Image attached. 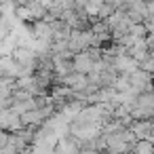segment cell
<instances>
[{"label":"cell","instance_id":"6da1fadb","mask_svg":"<svg viewBox=\"0 0 154 154\" xmlns=\"http://www.w3.org/2000/svg\"><path fill=\"white\" fill-rule=\"evenodd\" d=\"M91 47H93V32H91V30H85V32L74 30V32H72L70 40H68V49H70V53L78 55V53L89 51Z\"/></svg>","mask_w":154,"mask_h":154},{"label":"cell","instance_id":"7a4b0ae2","mask_svg":"<svg viewBox=\"0 0 154 154\" xmlns=\"http://www.w3.org/2000/svg\"><path fill=\"white\" fill-rule=\"evenodd\" d=\"M152 127H154V120H135L133 127H131V131L135 133L137 141H150Z\"/></svg>","mask_w":154,"mask_h":154},{"label":"cell","instance_id":"3957f363","mask_svg":"<svg viewBox=\"0 0 154 154\" xmlns=\"http://www.w3.org/2000/svg\"><path fill=\"white\" fill-rule=\"evenodd\" d=\"M7 143H9V133L0 129V150H2V148H7Z\"/></svg>","mask_w":154,"mask_h":154},{"label":"cell","instance_id":"277c9868","mask_svg":"<svg viewBox=\"0 0 154 154\" xmlns=\"http://www.w3.org/2000/svg\"><path fill=\"white\" fill-rule=\"evenodd\" d=\"M0 154H17V152H15L13 148H9V146H7V148H2V150H0Z\"/></svg>","mask_w":154,"mask_h":154}]
</instances>
